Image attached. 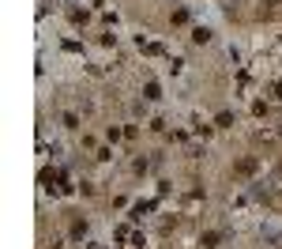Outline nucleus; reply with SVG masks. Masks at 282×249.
Segmentation results:
<instances>
[{
  "instance_id": "obj_1",
  "label": "nucleus",
  "mask_w": 282,
  "mask_h": 249,
  "mask_svg": "<svg viewBox=\"0 0 282 249\" xmlns=\"http://www.w3.org/2000/svg\"><path fill=\"white\" fill-rule=\"evenodd\" d=\"M252 170H256V159H245V162L237 166V174H252Z\"/></svg>"
}]
</instances>
